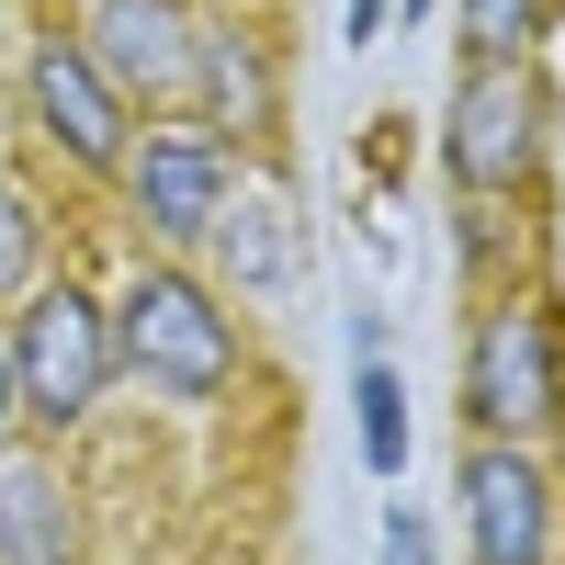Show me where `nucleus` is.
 <instances>
[{
  "label": "nucleus",
  "instance_id": "nucleus-8",
  "mask_svg": "<svg viewBox=\"0 0 565 565\" xmlns=\"http://www.w3.org/2000/svg\"><path fill=\"white\" fill-rule=\"evenodd\" d=\"M125 181H136V215H148L159 238H204L226 215V159L204 136H148V148L125 159Z\"/></svg>",
  "mask_w": 565,
  "mask_h": 565
},
{
  "label": "nucleus",
  "instance_id": "nucleus-18",
  "mask_svg": "<svg viewBox=\"0 0 565 565\" xmlns=\"http://www.w3.org/2000/svg\"><path fill=\"white\" fill-rule=\"evenodd\" d=\"M0 136H12V125H0Z\"/></svg>",
  "mask_w": 565,
  "mask_h": 565
},
{
  "label": "nucleus",
  "instance_id": "nucleus-12",
  "mask_svg": "<svg viewBox=\"0 0 565 565\" xmlns=\"http://www.w3.org/2000/svg\"><path fill=\"white\" fill-rule=\"evenodd\" d=\"M34 249H45V215L0 181V295H23V282H34Z\"/></svg>",
  "mask_w": 565,
  "mask_h": 565
},
{
  "label": "nucleus",
  "instance_id": "nucleus-17",
  "mask_svg": "<svg viewBox=\"0 0 565 565\" xmlns=\"http://www.w3.org/2000/svg\"><path fill=\"white\" fill-rule=\"evenodd\" d=\"M407 12H430V0H407Z\"/></svg>",
  "mask_w": 565,
  "mask_h": 565
},
{
  "label": "nucleus",
  "instance_id": "nucleus-16",
  "mask_svg": "<svg viewBox=\"0 0 565 565\" xmlns=\"http://www.w3.org/2000/svg\"><path fill=\"white\" fill-rule=\"evenodd\" d=\"M373 23H385V0H351V34H373Z\"/></svg>",
  "mask_w": 565,
  "mask_h": 565
},
{
  "label": "nucleus",
  "instance_id": "nucleus-11",
  "mask_svg": "<svg viewBox=\"0 0 565 565\" xmlns=\"http://www.w3.org/2000/svg\"><path fill=\"white\" fill-rule=\"evenodd\" d=\"M543 12L554 0H463V34H476L487 57H521V45L543 34Z\"/></svg>",
  "mask_w": 565,
  "mask_h": 565
},
{
  "label": "nucleus",
  "instance_id": "nucleus-4",
  "mask_svg": "<svg viewBox=\"0 0 565 565\" xmlns=\"http://www.w3.org/2000/svg\"><path fill=\"white\" fill-rule=\"evenodd\" d=\"M532 125H543V103H532V79L509 68V57H487L476 79L452 90V181L463 193H509V181L532 170Z\"/></svg>",
  "mask_w": 565,
  "mask_h": 565
},
{
  "label": "nucleus",
  "instance_id": "nucleus-1",
  "mask_svg": "<svg viewBox=\"0 0 565 565\" xmlns=\"http://www.w3.org/2000/svg\"><path fill=\"white\" fill-rule=\"evenodd\" d=\"M114 362H136L159 396H215L238 373V328L193 271H136L125 317H114Z\"/></svg>",
  "mask_w": 565,
  "mask_h": 565
},
{
  "label": "nucleus",
  "instance_id": "nucleus-3",
  "mask_svg": "<svg viewBox=\"0 0 565 565\" xmlns=\"http://www.w3.org/2000/svg\"><path fill=\"white\" fill-rule=\"evenodd\" d=\"M103 373H114V317L90 295H68V282H45L23 306V328H12V396L45 418V430H68V418H90Z\"/></svg>",
  "mask_w": 565,
  "mask_h": 565
},
{
  "label": "nucleus",
  "instance_id": "nucleus-6",
  "mask_svg": "<svg viewBox=\"0 0 565 565\" xmlns=\"http://www.w3.org/2000/svg\"><path fill=\"white\" fill-rule=\"evenodd\" d=\"M463 521H476V565H543V543H554L543 463L521 441H487L463 463Z\"/></svg>",
  "mask_w": 565,
  "mask_h": 565
},
{
  "label": "nucleus",
  "instance_id": "nucleus-10",
  "mask_svg": "<svg viewBox=\"0 0 565 565\" xmlns=\"http://www.w3.org/2000/svg\"><path fill=\"white\" fill-rule=\"evenodd\" d=\"M362 463H373V476H396V463H407V385H396V373L385 362H362Z\"/></svg>",
  "mask_w": 565,
  "mask_h": 565
},
{
  "label": "nucleus",
  "instance_id": "nucleus-13",
  "mask_svg": "<svg viewBox=\"0 0 565 565\" xmlns=\"http://www.w3.org/2000/svg\"><path fill=\"white\" fill-rule=\"evenodd\" d=\"M226 260H249V282L282 271V238H271V215H260V204H249V215H226Z\"/></svg>",
  "mask_w": 565,
  "mask_h": 565
},
{
  "label": "nucleus",
  "instance_id": "nucleus-5",
  "mask_svg": "<svg viewBox=\"0 0 565 565\" xmlns=\"http://www.w3.org/2000/svg\"><path fill=\"white\" fill-rule=\"evenodd\" d=\"M90 68H103V90L125 103V90H148V103H170V90H193V23L170 12V0H90Z\"/></svg>",
  "mask_w": 565,
  "mask_h": 565
},
{
  "label": "nucleus",
  "instance_id": "nucleus-14",
  "mask_svg": "<svg viewBox=\"0 0 565 565\" xmlns=\"http://www.w3.org/2000/svg\"><path fill=\"white\" fill-rule=\"evenodd\" d=\"M385 565H430V532H418V509H396V521H385Z\"/></svg>",
  "mask_w": 565,
  "mask_h": 565
},
{
  "label": "nucleus",
  "instance_id": "nucleus-2",
  "mask_svg": "<svg viewBox=\"0 0 565 565\" xmlns=\"http://www.w3.org/2000/svg\"><path fill=\"white\" fill-rule=\"evenodd\" d=\"M463 407H476L487 441H532V430L565 418V328H554V306H498V317L476 328Z\"/></svg>",
  "mask_w": 565,
  "mask_h": 565
},
{
  "label": "nucleus",
  "instance_id": "nucleus-7",
  "mask_svg": "<svg viewBox=\"0 0 565 565\" xmlns=\"http://www.w3.org/2000/svg\"><path fill=\"white\" fill-rule=\"evenodd\" d=\"M23 90H34V125L57 136L79 170H114L125 159V103L103 90V68H90L79 45H34V79Z\"/></svg>",
  "mask_w": 565,
  "mask_h": 565
},
{
  "label": "nucleus",
  "instance_id": "nucleus-9",
  "mask_svg": "<svg viewBox=\"0 0 565 565\" xmlns=\"http://www.w3.org/2000/svg\"><path fill=\"white\" fill-rule=\"evenodd\" d=\"M0 565H79V509L57 487V463L0 452Z\"/></svg>",
  "mask_w": 565,
  "mask_h": 565
},
{
  "label": "nucleus",
  "instance_id": "nucleus-15",
  "mask_svg": "<svg viewBox=\"0 0 565 565\" xmlns=\"http://www.w3.org/2000/svg\"><path fill=\"white\" fill-rule=\"evenodd\" d=\"M12 407H23V396H12V351H0V441H12Z\"/></svg>",
  "mask_w": 565,
  "mask_h": 565
}]
</instances>
